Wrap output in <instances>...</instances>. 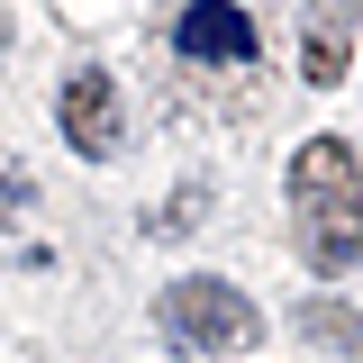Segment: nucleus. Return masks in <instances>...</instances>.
<instances>
[{
  "instance_id": "1",
  "label": "nucleus",
  "mask_w": 363,
  "mask_h": 363,
  "mask_svg": "<svg viewBox=\"0 0 363 363\" xmlns=\"http://www.w3.org/2000/svg\"><path fill=\"white\" fill-rule=\"evenodd\" d=\"M291 245L309 272L363 264V155L345 136H309L291 155Z\"/></svg>"
},
{
  "instance_id": "3",
  "label": "nucleus",
  "mask_w": 363,
  "mask_h": 363,
  "mask_svg": "<svg viewBox=\"0 0 363 363\" xmlns=\"http://www.w3.org/2000/svg\"><path fill=\"white\" fill-rule=\"evenodd\" d=\"M173 45L191 55V64H255V18L236 9V0H191L182 9Z\"/></svg>"
},
{
  "instance_id": "2",
  "label": "nucleus",
  "mask_w": 363,
  "mask_h": 363,
  "mask_svg": "<svg viewBox=\"0 0 363 363\" xmlns=\"http://www.w3.org/2000/svg\"><path fill=\"white\" fill-rule=\"evenodd\" d=\"M155 318H164V336L191 345V354H255V345H264V309H255L236 281H218V272L173 281V291L155 300Z\"/></svg>"
},
{
  "instance_id": "4",
  "label": "nucleus",
  "mask_w": 363,
  "mask_h": 363,
  "mask_svg": "<svg viewBox=\"0 0 363 363\" xmlns=\"http://www.w3.org/2000/svg\"><path fill=\"white\" fill-rule=\"evenodd\" d=\"M55 118H64V136H73V145H82L91 164H100V155H118V82H109V73H73V82H64V100H55Z\"/></svg>"
},
{
  "instance_id": "7",
  "label": "nucleus",
  "mask_w": 363,
  "mask_h": 363,
  "mask_svg": "<svg viewBox=\"0 0 363 363\" xmlns=\"http://www.w3.org/2000/svg\"><path fill=\"white\" fill-rule=\"evenodd\" d=\"M18 200H28V182H18V173H0V209H18Z\"/></svg>"
},
{
  "instance_id": "5",
  "label": "nucleus",
  "mask_w": 363,
  "mask_h": 363,
  "mask_svg": "<svg viewBox=\"0 0 363 363\" xmlns=\"http://www.w3.org/2000/svg\"><path fill=\"white\" fill-rule=\"evenodd\" d=\"M363 0H309V82H345V37Z\"/></svg>"
},
{
  "instance_id": "6",
  "label": "nucleus",
  "mask_w": 363,
  "mask_h": 363,
  "mask_svg": "<svg viewBox=\"0 0 363 363\" xmlns=\"http://www.w3.org/2000/svg\"><path fill=\"white\" fill-rule=\"evenodd\" d=\"M300 336H309V345H336V354H363V309L309 300V309H300Z\"/></svg>"
}]
</instances>
